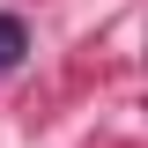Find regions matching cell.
I'll return each mask as SVG.
<instances>
[{"label": "cell", "instance_id": "6da1fadb", "mask_svg": "<svg viewBox=\"0 0 148 148\" xmlns=\"http://www.w3.org/2000/svg\"><path fill=\"white\" fill-rule=\"evenodd\" d=\"M22 52H30V30H22L15 15H0V74H15V67H22Z\"/></svg>", "mask_w": 148, "mask_h": 148}]
</instances>
